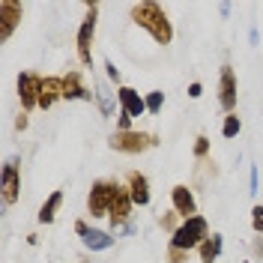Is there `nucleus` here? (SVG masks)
I'll use <instances>...</instances> for the list:
<instances>
[{
  "instance_id": "obj_1",
  "label": "nucleus",
  "mask_w": 263,
  "mask_h": 263,
  "mask_svg": "<svg viewBox=\"0 0 263 263\" xmlns=\"http://www.w3.org/2000/svg\"><path fill=\"white\" fill-rule=\"evenodd\" d=\"M132 15H135V21H138L141 27H147V30L153 33V39H156V42H171L174 30H171L167 15L162 12V6H159V3H138V6L132 9Z\"/></svg>"
},
{
  "instance_id": "obj_2",
  "label": "nucleus",
  "mask_w": 263,
  "mask_h": 263,
  "mask_svg": "<svg viewBox=\"0 0 263 263\" xmlns=\"http://www.w3.org/2000/svg\"><path fill=\"white\" fill-rule=\"evenodd\" d=\"M203 239H206V218L203 215H192V218H185L180 228L174 230L171 246L177 251H189L195 246H203Z\"/></svg>"
},
{
  "instance_id": "obj_3",
  "label": "nucleus",
  "mask_w": 263,
  "mask_h": 263,
  "mask_svg": "<svg viewBox=\"0 0 263 263\" xmlns=\"http://www.w3.org/2000/svg\"><path fill=\"white\" fill-rule=\"evenodd\" d=\"M120 192H123V189H120L117 182H108V180L93 182L90 197H87L90 215H108V213H111V206H114V200L120 197Z\"/></svg>"
},
{
  "instance_id": "obj_4",
  "label": "nucleus",
  "mask_w": 263,
  "mask_h": 263,
  "mask_svg": "<svg viewBox=\"0 0 263 263\" xmlns=\"http://www.w3.org/2000/svg\"><path fill=\"white\" fill-rule=\"evenodd\" d=\"M153 144H156L153 135H138V132H117L111 138V147L120 149V153H141V149L153 147Z\"/></svg>"
},
{
  "instance_id": "obj_5",
  "label": "nucleus",
  "mask_w": 263,
  "mask_h": 263,
  "mask_svg": "<svg viewBox=\"0 0 263 263\" xmlns=\"http://www.w3.org/2000/svg\"><path fill=\"white\" fill-rule=\"evenodd\" d=\"M39 93H42V81L30 75V72H21L18 75V96H21V105L24 108H33L39 105Z\"/></svg>"
},
{
  "instance_id": "obj_6",
  "label": "nucleus",
  "mask_w": 263,
  "mask_h": 263,
  "mask_svg": "<svg viewBox=\"0 0 263 263\" xmlns=\"http://www.w3.org/2000/svg\"><path fill=\"white\" fill-rule=\"evenodd\" d=\"M93 30H96V6H90V12L84 18L81 30H78V54H81V63H93L90 57V39H93Z\"/></svg>"
},
{
  "instance_id": "obj_7",
  "label": "nucleus",
  "mask_w": 263,
  "mask_h": 263,
  "mask_svg": "<svg viewBox=\"0 0 263 263\" xmlns=\"http://www.w3.org/2000/svg\"><path fill=\"white\" fill-rule=\"evenodd\" d=\"M75 230L81 233V242H84V246L93 248V251H105V248L114 246V236H108L105 230H90L84 221H78V224H75Z\"/></svg>"
},
{
  "instance_id": "obj_8",
  "label": "nucleus",
  "mask_w": 263,
  "mask_h": 263,
  "mask_svg": "<svg viewBox=\"0 0 263 263\" xmlns=\"http://www.w3.org/2000/svg\"><path fill=\"white\" fill-rule=\"evenodd\" d=\"M0 21H3V27H0V39H9L12 30H15V24L21 21V6L12 3V0H0Z\"/></svg>"
},
{
  "instance_id": "obj_9",
  "label": "nucleus",
  "mask_w": 263,
  "mask_h": 263,
  "mask_svg": "<svg viewBox=\"0 0 263 263\" xmlns=\"http://www.w3.org/2000/svg\"><path fill=\"white\" fill-rule=\"evenodd\" d=\"M18 200V162L9 159L3 164V203H15Z\"/></svg>"
},
{
  "instance_id": "obj_10",
  "label": "nucleus",
  "mask_w": 263,
  "mask_h": 263,
  "mask_svg": "<svg viewBox=\"0 0 263 263\" xmlns=\"http://www.w3.org/2000/svg\"><path fill=\"white\" fill-rule=\"evenodd\" d=\"M120 108L126 111L129 117H141L147 111V99H141V93H135L132 87H120Z\"/></svg>"
},
{
  "instance_id": "obj_11",
  "label": "nucleus",
  "mask_w": 263,
  "mask_h": 263,
  "mask_svg": "<svg viewBox=\"0 0 263 263\" xmlns=\"http://www.w3.org/2000/svg\"><path fill=\"white\" fill-rule=\"evenodd\" d=\"M171 200H174V210H177L180 215H185V218H192V215L197 213L195 195H192L185 185H174V195H171Z\"/></svg>"
},
{
  "instance_id": "obj_12",
  "label": "nucleus",
  "mask_w": 263,
  "mask_h": 263,
  "mask_svg": "<svg viewBox=\"0 0 263 263\" xmlns=\"http://www.w3.org/2000/svg\"><path fill=\"white\" fill-rule=\"evenodd\" d=\"M221 108L224 111H233L236 108V78H233L230 69L221 72Z\"/></svg>"
},
{
  "instance_id": "obj_13",
  "label": "nucleus",
  "mask_w": 263,
  "mask_h": 263,
  "mask_svg": "<svg viewBox=\"0 0 263 263\" xmlns=\"http://www.w3.org/2000/svg\"><path fill=\"white\" fill-rule=\"evenodd\" d=\"M129 197H132V203H138V206H147V203H149V182H147V177H141V174H132Z\"/></svg>"
},
{
  "instance_id": "obj_14",
  "label": "nucleus",
  "mask_w": 263,
  "mask_h": 263,
  "mask_svg": "<svg viewBox=\"0 0 263 263\" xmlns=\"http://www.w3.org/2000/svg\"><path fill=\"white\" fill-rule=\"evenodd\" d=\"M57 96H63V81L45 78V81H42V93H39V105H42V108H51Z\"/></svg>"
},
{
  "instance_id": "obj_15",
  "label": "nucleus",
  "mask_w": 263,
  "mask_h": 263,
  "mask_svg": "<svg viewBox=\"0 0 263 263\" xmlns=\"http://www.w3.org/2000/svg\"><path fill=\"white\" fill-rule=\"evenodd\" d=\"M129 210H132V197L126 192H120V197H117L114 206H111V224H114V230L129 218Z\"/></svg>"
},
{
  "instance_id": "obj_16",
  "label": "nucleus",
  "mask_w": 263,
  "mask_h": 263,
  "mask_svg": "<svg viewBox=\"0 0 263 263\" xmlns=\"http://www.w3.org/2000/svg\"><path fill=\"white\" fill-rule=\"evenodd\" d=\"M63 99H87V102H90L93 96H90V93L81 87L78 75H75V72H69V75L63 78Z\"/></svg>"
},
{
  "instance_id": "obj_17",
  "label": "nucleus",
  "mask_w": 263,
  "mask_h": 263,
  "mask_svg": "<svg viewBox=\"0 0 263 263\" xmlns=\"http://www.w3.org/2000/svg\"><path fill=\"white\" fill-rule=\"evenodd\" d=\"M60 203H63V192H54V195L42 203V210H39V221H42V224H51L54 215H57V210H60Z\"/></svg>"
},
{
  "instance_id": "obj_18",
  "label": "nucleus",
  "mask_w": 263,
  "mask_h": 263,
  "mask_svg": "<svg viewBox=\"0 0 263 263\" xmlns=\"http://www.w3.org/2000/svg\"><path fill=\"white\" fill-rule=\"evenodd\" d=\"M218 251H221V236L206 239V242L200 246V257H203V263H213L215 257H218Z\"/></svg>"
},
{
  "instance_id": "obj_19",
  "label": "nucleus",
  "mask_w": 263,
  "mask_h": 263,
  "mask_svg": "<svg viewBox=\"0 0 263 263\" xmlns=\"http://www.w3.org/2000/svg\"><path fill=\"white\" fill-rule=\"evenodd\" d=\"M239 129H242V123H239V117H236V114L224 117V126H221V135H224V138H236Z\"/></svg>"
},
{
  "instance_id": "obj_20",
  "label": "nucleus",
  "mask_w": 263,
  "mask_h": 263,
  "mask_svg": "<svg viewBox=\"0 0 263 263\" xmlns=\"http://www.w3.org/2000/svg\"><path fill=\"white\" fill-rule=\"evenodd\" d=\"M162 102H164V93H159V90L149 93L147 96V111L149 114H159V111H162Z\"/></svg>"
},
{
  "instance_id": "obj_21",
  "label": "nucleus",
  "mask_w": 263,
  "mask_h": 263,
  "mask_svg": "<svg viewBox=\"0 0 263 263\" xmlns=\"http://www.w3.org/2000/svg\"><path fill=\"white\" fill-rule=\"evenodd\" d=\"M206 149H210V141L200 135V138H197V144H195V156H206Z\"/></svg>"
},
{
  "instance_id": "obj_22",
  "label": "nucleus",
  "mask_w": 263,
  "mask_h": 263,
  "mask_svg": "<svg viewBox=\"0 0 263 263\" xmlns=\"http://www.w3.org/2000/svg\"><path fill=\"white\" fill-rule=\"evenodd\" d=\"M254 230H263V206H254Z\"/></svg>"
},
{
  "instance_id": "obj_23",
  "label": "nucleus",
  "mask_w": 263,
  "mask_h": 263,
  "mask_svg": "<svg viewBox=\"0 0 263 263\" xmlns=\"http://www.w3.org/2000/svg\"><path fill=\"white\" fill-rule=\"evenodd\" d=\"M105 69H108V78H111V81H120V72H117V66L111 63V60L105 63Z\"/></svg>"
},
{
  "instance_id": "obj_24",
  "label": "nucleus",
  "mask_w": 263,
  "mask_h": 263,
  "mask_svg": "<svg viewBox=\"0 0 263 263\" xmlns=\"http://www.w3.org/2000/svg\"><path fill=\"white\" fill-rule=\"evenodd\" d=\"M129 126H132V117L123 111V114H120V132H129Z\"/></svg>"
},
{
  "instance_id": "obj_25",
  "label": "nucleus",
  "mask_w": 263,
  "mask_h": 263,
  "mask_svg": "<svg viewBox=\"0 0 263 263\" xmlns=\"http://www.w3.org/2000/svg\"><path fill=\"white\" fill-rule=\"evenodd\" d=\"M200 93H203V87H200V84H192V87H189V96H192V99H197Z\"/></svg>"
},
{
  "instance_id": "obj_26",
  "label": "nucleus",
  "mask_w": 263,
  "mask_h": 263,
  "mask_svg": "<svg viewBox=\"0 0 263 263\" xmlns=\"http://www.w3.org/2000/svg\"><path fill=\"white\" fill-rule=\"evenodd\" d=\"M248 192H251V195L257 192V171H254V167H251V189H248Z\"/></svg>"
}]
</instances>
